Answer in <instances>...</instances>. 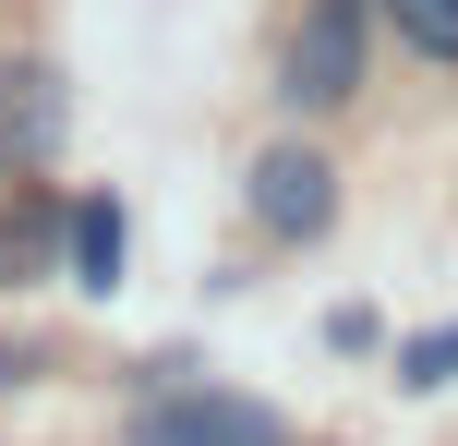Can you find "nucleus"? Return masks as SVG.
I'll return each instance as SVG.
<instances>
[{
  "label": "nucleus",
  "mask_w": 458,
  "mask_h": 446,
  "mask_svg": "<svg viewBox=\"0 0 458 446\" xmlns=\"http://www.w3.org/2000/svg\"><path fill=\"white\" fill-rule=\"evenodd\" d=\"M386 13H398V37L422 61H458V0H386Z\"/></svg>",
  "instance_id": "6"
},
{
  "label": "nucleus",
  "mask_w": 458,
  "mask_h": 446,
  "mask_svg": "<svg viewBox=\"0 0 458 446\" xmlns=\"http://www.w3.org/2000/svg\"><path fill=\"white\" fill-rule=\"evenodd\" d=\"M121 254H133L121 193H85V206H72V278H85V290H121Z\"/></svg>",
  "instance_id": "4"
},
{
  "label": "nucleus",
  "mask_w": 458,
  "mask_h": 446,
  "mask_svg": "<svg viewBox=\"0 0 458 446\" xmlns=\"http://www.w3.org/2000/svg\"><path fill=\"white\" fill-rule=\"evenodd\" d=\"M398 386H411V399L458 386V326H422V338H398Z\"/></svg>",
  "instance_id": "5"
},
{
  "label": "nucleus",
  "mask_w": 458,
  "mask_h": 446,
  "mask_svg": "<svg viewBox=\"0 0 458 446\" xmlns=\"http://www.w3.org/2000/svg\"><path fill=\"white\" fill-rule=\"evenodd\" d=\"M253 230L326 241V230H338V169H326L314 145H266V157H253Z\"/></svg>",
  "instance_id": "3"
},
{
  "label": "nucleus",
  "mask_w": 458,
  "mask_h": 446,
  "mask_svg": "<svg viewBox=\"0 0 458 446\" xmlns=\"http://www.w3.org/2000/svg\"><path fill=\"white\" fill-rule=\"evenodd\" d=\"M133 446H290V423L266 399H229V386H182V399L133 410Z\"/></svg>",
  "instance_id": "2"
},
{
  "label": "nucleus",
  "mask_w": 458,
  "mask_h": 446,
  "mask_svg": "<svg viewBox=\"0 0 458 446\" xmlns=\"http://www.w3.org/2000/svg\"><path fill=\"white\" fill-rule=\"evenodd\" d=\"M362 48H374V0H301L277 97H290V109H350V97H362Z\"/></svg>",
  "instance_id": "1"
}]
</instances>
